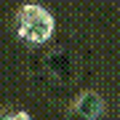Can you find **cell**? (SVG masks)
<instances>
[{
  "mask_svg": "<svg viewBox=\"0 0 120 120\" xmlns=\"http://www.w3.org/2000/svg\"><path fill=\"white\" fill-rule=\"evenodd\" d=\"M56 32L53 13L40 3H24L16 11V35L30 45H45Z\"/></svg>",
  "mask_w": 120,
  "mask_h": 120,
  "instance_id": "cell-1",
  "label": "cell"
},
{
  "mask_svg": "<svg viewBox=\"0 0 120 120\" xmlns=\"http://www.w3.org/2000/svg\"><path fill=\"white\" fill-rule=\"evenodd\" d=\"M0 120H30V112H24V109H0Z\"/></svg>",
  "mask_w": 120,
  "mask_h": 120,
  "instance_id": "cell-3",
  "label": "cell"
},
{
  "mask_svg": "<svg viewBox=\"0 0 120 120\" xmlns=\"http://www.w3.org/2000/svg\"><path fill=\"white\" fill-rule=\"evenodd\" d=\"M104 112V99L99 91H83L77 94L72 107L67 109V120H99Z\"/></svg>",
  "mask_w": 120,
  "mask_h": 120,
  "instance_id": "cell-2",
  "label": "cell"
}]
</instances>
